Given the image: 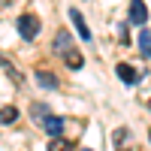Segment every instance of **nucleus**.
<instances>
[{"label": "nucleus", "instance_id": "11", "mask_svg": "<svg viewBox=\"0 0 151 151\" xmlns=\"http://www.w3.org/2000/svg\"><path fill=\"white\" fill-rule=\"evenodd\" d=\"M48 151H73V145L67 139H60V136H55V139L48 142Z\"/></svg>", "mask_w": 151, "mask_h": 151}, {"label": "nucleus", "instance_id": "6", "mask_svg": "<svg viewBox=\"0 0 151 151\" xmlns=\"http://www.w3.org/2000/svg\"><path fill=\"white\" fill-rule=\"evenodd\" d=\"M55 48H58V55H64V52L73 48V40H70L67 30H58V33H55Z\"/></svg>", "mask_w": 151, "mask_h": 151}, {"label": "nucleus", "instance_id": "8", "mask_svg": "<svg viewBox=\"0 0 151 151\" xmlns=\"http://www.w3.org/2000/svg\"><path fill=\"white\" fill-rule=\"evenodd\" d=\"M15 121H18L15 106H0V124H15Z\"/></svg>", "mask_w": 151, "mask_h": 151}, {"label": "nucleus", "instance_id": "12", "mask_svg": "<svg viewBox=\"0 0 151 151\" xmlns=\"http://www.w3.org/2000/svg\"><path fill=\"white\" fill-rule=\"evenodd\" d=\"M30 115H33V121H36V118H42V121H45V118H48V106H45V103H33Z\"/></svg>", "mask_w": 151, "mask_h": 151}, {"label": "nucleus", "instance_id": "3", "mask_svg": "<svg viewBox=\"0 0 151 151\" xmlns=\"http://www.w3.org/2000/svg\"><path fill=\"white\" fill-rule=\"evenodd\" d=\"M115 73L121 76V82H124V85H136V82L142 79V76H139V70H136V67H130V64H118V67H115Z\"/></svg>", "mask_w": 151, "mask_h": 151}, {"label": "nucleus", "instance_id": "10", "mask_svg": "<svg viewBox=\"0 0 151 151\" xmlns=\"http://www.w3.org/2000/svg\"><path fill=\"white\" fill-rule=\"evenodd\" d=\"M36 82H40L42 88H58V79H55V73H48V70H40V73H36Z\"/></svg>", "mask_w": 151, "mask_h": 151}, {"label": "nucleus", "instance_id": "7", "mask_svg": "<svg viewBox=\"0 0 151 151\" xmlns=\"http://www.w3.org/2000/svg\"><path fill=\"white\" fill-rule=\"evenodd\" d=\"M64 64H67L70 70H82L85 58H82V52H76V48H70V52H64Z\"/></svg>", "mask_w": 151, "mask_h": 151}, {"label": "nucleus", "instance_id": "5", "mask_svg": "<svg viewBox=\"0 0 151 151\" xmlns=\"http://www.w3.org/2000/svg\"><path fill=\"white\" fill-rule=\"evenodd\" d=\"M64 124H67L64 118H58V115H48V118L42 121V127H45V133L55 139V136H60V133H64Z\"/></svg>", "mask_w": 151, "mask_h": 151}, {"label": "nucleus", "instance_id": "2", "mask_svg": "<svg viewBox=\"0 0 151 151\" xmlns=\"http://www.w3.org/2000/svg\"><path fill=\"white\" fill-rule=\"evenodd\" d=\"M127 15H130V21H133V24H139V27H142V24L148 21V9H145V0H133Z\"/></svg>", "mask_w": 151, "mask_h": 151}, {"label": "nucleus", "instance_id": "13", "mask_svg": "<svg viewBox=\"0 0 151 151\" xmlns=\"http://www.w3.org/2000/svg\"><path fill=\"white\" fill-rule=\"evenodd\" d=\"M148 109H151V100H148Z\"/></svg>", "mask_w": 151, "mask_h": 151}, {"label": "nucleus", "instance_id": "15", "mask_svg": "<svg viewBox=\"0 0 151 151\" xmlns=\"http://www.w3.org/2000/svg\"><path fill=\"white\" fill-rule=\"evenodd\" d=\"M82 151H91V148H82Z\"/></svg>", "mask_w": 151, "mask_h": 151}, {"label": "nucleus", "instance_id": "14", "mask_svg": "<svg viewBox=\"0 0 151 151\" xmlns=\"http://www.w3.org/2000/svg\"><path fill=\"white\" fill-rule=\"evenodd\" d=\"M148 139H151V130H148Z\"/></svg>", "mask_w": 151, "mask_h": 151}, {"label": "nucleus", "instance_id": "9", "mask_svg": "<svg viewBox=\"0 0 151 151\" xmlns=\"http://www.w3.org/2000/svg\"><path fill=\"white\" fill-rule=\"evenodd\" d=\"M139 48H142L145 58H151V30H148V27L139 30Z\"/></svg>", "mask_w": 151, "mask_h": 151}, {"label": "nucleus", "instance_id": "1", "mask_svg": "<svg viewBox=\"0 0 151 151\" xmlns=\"http://www.w3.org/2000/svg\"><path fill=\"white\" fill-rule=\"evenodd\" d=\"M18 33H21V40H36V36H40V18L33 15V12H24V15H18Z\"/></svg>", "mask_w": 151, "mask_h": 151}, {"label": "nucleus", "instance_id": "4", "mask_svg": "<svg viewBox=\"0 0 151 151\" xmlns=\"http://www.w3.org/2000/svg\"><path fill=\"white\" fill-rule=\"evenodd\" d=\"M70 21L76 24V30H79V36L85 42H91V30H88V24H85V18H82V12L79 9H70Z\"/></svg>", "mask_w": 151, "mask_h": 151}]
</instances>
